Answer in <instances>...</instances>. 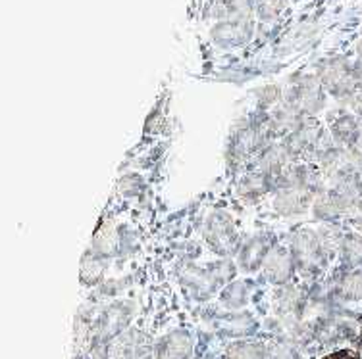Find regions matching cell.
Segmentation results:
<instances>
[{
    "instance_id": "1",
    "label": "cell",
    "mask_w": 362,
    "mask_h": 359,
    "mask_svg": "<svg viewBox=\"0 0 362 359\" xmlns=\"http://www.w3.org/2000/svg\"><path fill=\"white\" fill-rule=\"evenodd\" d=\"M322 359H358V355L353 350H337L334 353H327Z\"/></svg>"
}]
</instances>
